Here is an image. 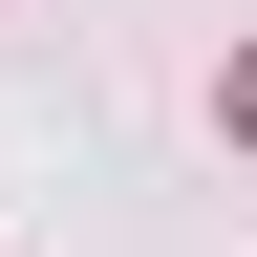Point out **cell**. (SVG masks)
Here are the masks:
<instances>
[{
    "mask_svg": "<svg viewBox=\"0 0 257 257\" xmlns=\"http://www.w3.org/2000/svg\"><path fill=\"white\" fill-rule=\"evenodd\" d=\"M236 107H257V64H236Z\"/></svg>",
    "mask_w": 257,
    "mask_h": 257,
    "instance_id": "6da1fadb",
    "label": "cell"
}]
</instances>
